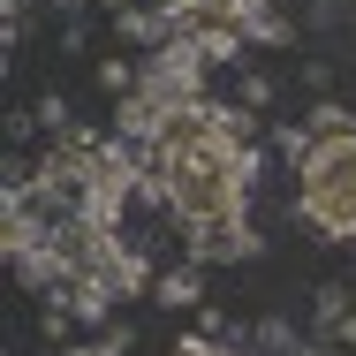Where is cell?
<instances>
[{"mask_svg":"<svg viewBox=\"0 0 356 356\" xmlns=\"http://www.w3.org/2000/svg\"><path fill=\"white\" fill-rule=\"evenodd\" d=\"M243 106H250V114H266V106H273V76H243Z\"/></svg>","mask_w":356,"mask_h":356,"instance_id":"8","label":"cell"},{"mask_svg":"<svg viewBox=\"0 0 356 356\" xmlns=\"http://www.w3.org/2000/svg\"><path fill=\"white\" fill-rule=\"evenodd\" d=\"M167 356H235V349H227L220 334H182V341H175Z\"/></svg>","mask_w":356,"mask_h":356,"instance_id":"7","label":"cell"},{"mask_svg":"<svg viewBox=\"0 0 356 356\" xmlns=\"http://www.w3.org/2000/svg\"><path fill=\"white\" fill-rule=\"evenodd\" d=\"M137 152V182L152 205L190 227V266H235L258 258L250 235V182H258V114L250 106H220L190 99L175 106Z\"/></svg>","mask_w":356,"mask_h":356,"instance_id":"1","label":"cell"},{"mask_svg":"<svg viewBox=\"0 0 356 356\" xmlns=\"http://www.w3.org/2000/svg\"><path fill=\"white\" fill-rule=\"evenodd\" d=\"M175 46H197L205 61H235L258 31V15H273L266 0H175Z\"/></svg>","mask_w":356,"mask_h":356,"instance_id":"3","label":"cell"},{"mask_svg":"<svg viewBox=\"0 0 356 356\" xmlns=\"http://www.w3.org/2000/svg\"><path fill=\"white\" fill-rule=\"evenodd\" d=\"M0 23H8V46H15L23 23H31V0H0Z\"/></svg>","mask_w":356,"mask_h":356,"instance_id":"9","label":"cell"},{"mask_svg":"<svg viewBox=\"0 0 356 356\" xmlns=\"http://www.w3.org/2000/svg\"><path fill=\"white\" fill-rule=\"evenodd\" d=\"M296 213L334 243H356V114L334 137H318L311 159L296 167Z\"/></svg>","mask_w":356,"mask_h":356,"instance_id":"2","label":"cell"},{"mask_svg":"<svg viewBox=\"0 0 356 356\" xmlns=\"http://www.w3.org/2000/svg\"><path fill=\"white\" fill-rule=\"evenodd\" d=\"M152 303H167V311H190V303H205V266H167L159 281H152Z\"/></svg>","mask_w":356,"mask_h":356,"instance_id":"5","label":"cell"},{"mask_svg":"<svg viewBox=\"0 0 356 356\" xmlns=\"http://www.w3.org/2000/svg\"><path fill=\"white\" fill-rule=\"evenodd\" d=\"M311 356H334V349H356V303L349 288H318V303H311Z\"/></svg>","mask_w":356,"mask_h":356,"instance_id":"4","label":"cell"},{"mask_svg":"<svg viewBox=\"0 0 356 356\" xmlns=\"http://www.w3.org/2000/svg\"><path fill=\"white\" fill-rule=\"evenodd\" d=\"M61 356H106V349H99V341H76V349H61Z\"/></svg>","mask_w":356,"mask_h":356,"instance_id":"10","label":"cell"},{"mask_svg":"<svg viewBox=\"0 0 356 356\" xmlns=\"http://www.w3.org/2000/svg\"><path fill=\"white\" fill-rule=\"evenodd\" d=\"M137 83H144V69L129 61V54H106V61H99V91H114V99H129Z\"/></svg>","mask_w":356,"mask_h":356,"instance_id":"6","label":"cell"}]
</instances>
